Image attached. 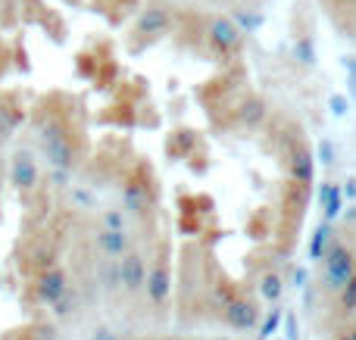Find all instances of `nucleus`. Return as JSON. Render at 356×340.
I'll return each instance as SVG.
<instances>
[{
    "label": "nucleus",
    "mask_w": 356,
    "mask_h": 340,
    "mask_svg": "<svg viewBox=\"0 0 356 340\" xmlns=\"http://www.w3.org/2000/svg\"><path fill=\"white\" fill-rule=\"evenodd\" d=\"M356 272V253L347 244L332 241L325 260H322V284L328 291H341V287L350 281V275Z\"/></svg>",
    "instance_id": "nucleus-1"
},
{
    "label": "nucleus",
    "mask_w": 356,
    "mask_h": 340,
    "mask_svg": "<svg viewBox=\"0 0 356 340\" xmlns=\"http://www.w3.org/2000/svg\"><path fill=\"white\" fill-rule=\"evenodd\" d=\"M122 203H125V210H129L131 216H147V212L156 206L154 178H150V172L144 166L122 185Z\"/></svg>",
    "instance_id": "nucleus-2"
},
{
    "label": "nucleus",
    "mask_w": 356,
    "mask_h": 340,
    "mask_svg": "<svg viewBox=\"0 0 356 340\" xmlns=\"http://www.w3.org/2000/svg\"><path fill=\"white\" fill-rule=\"evenodd\" d=\"M288 160V178L291 185H300V187H313V175H316V162H313V150L303 137H294L284 153Z\"/></svg>",
    "instance_id": "nucleus-3"
},
{
    "label": "nucleus",
    "mask_w": 356,
    "mask_h": 340,
    "mask_svg": "<svg viewBox=\"0 0 356 340\" xmlns=\"http://www.w3.org/2000/svg\"><path fill=\"white\" fill-rule=\"evenodd\" d=\"M119 284L129 294H138L147 284V262L138 250H129V253L119 256Z\"/></svg>",
    "instance_id": "nucleus-4"
},
{
    "label": "nucleus",
    "mask_w": 356,
    "mask_h": 340,
    "mask_svg": "<svg viewBox=\"0 0 356 340\" xmlns=\"http://www.w3.org/2000/svg\"><path fill=\"white\" fill-rule=\"evenodd\" d=\"M222 318H225L232 328L247 331V328H253V325H257L259 309H257V303H253L250 297H244V294H234V297L228 300L225 306H222Z\"/></svg>",
    "instance_id": "nucleus-5"
},
{
    "label": "nucleus",
    "mask_w": 356,
    "mask_h": 340,
    "mask_svg": "<svg viewBox=\"0 0 356 340\" xmlns=\"http://www.w3.org/2000/svg\"><path fill=\"white\" fill-rule=\"evenodd\" d=\"M66 291H69V284H66V272H63V269L50 266V269H44V272H38V281H35L38 303L54 306Z\"/></svg>",
    "instance_id": "nucleus-6"
},
{
    "label": "nucleus",
    "mask_w": 356,
    "mask_h": 340,
    "mask_svg": "<svg viewBox=\"0 0 356 340\" xmlns=\"http://www.w3.org/2000/svg\"><path fill=\"white\" fill-rule=\"evenodd\" d=\"M147 294L154 300V306H163L169 300V287H172V275H169V260L166 253L156 256V262L147 269Z\"/></svg>",
    "instance_id": "nucleus-7"
},
{
    "label": "nucleus",
    "mask_w": 356,
    "mask_h": 340,
    "mask_svg": "<svg viewBox=\"0 0 356 340\" xmlns=\"http://www.w3.org/2000/svg\"><path fill=\"white\" fill-rule=\"evenodd\" d=\"M319 3L334 22V28L356 41V0H319Z\"/></svg>",
    "instance_id": "nucleus-8"
},
{
    "label": "nucleus",
    "mask_w": 356,
    "mask_h": 340,
    "mask_svg": "<svg viewBox=\"0 0 356 340\" xmlns=\"http://www.w3.org/2000/svg\"><path fill=\"white\" fill-rule=\"evenodd\" d=\"M266 0H200L197 6H207V10H216V12H228L241 22V19H253L257 10L263 6Z\"/></svg>",
    "instance_id": "nucleus-9"
},
{
    "label": "nucleus",
    "mask_w": 356,
    "mask_h": 340,
    "mask_svg": "<svg viewBox=\"0 0 356 340\" xmlns=\"http://www.w3.org/2000/svg\"><path fill=\"white\" fill-rule=\"evenodd\" d=\"M97 247H100V253L104 256L119 260L122 253H129V235H125V228H100Z\"/></svg>",
    "instance_id": "nucleus-10"
},
{
    "label": "nucleus",
    "mask_w": 356,
    "mask_h": 340,
    "mask_svg": "<svg viewBox=\"0 0 356 340\" xmlns=\"http://www.w3.org/2000/svg\"><path fill=\"white\" fill-rule=\"evenodd\" d=\"M13 181H16L19 187H35L38 181V172H35V162H31L29 153H16V160H13Z\"/></svg>",
    "instance_id": "nucleus-11"
},
{
    "label": "nucleus",
    "mask_w": 356,
    "mask_h": 340,
    "mask_svg": "<svg viewBox=\"0 0 356 340\" xmlns=\"http://www.w3.org/2000/svg\"><path fill=\"white\" fill-rule=\"evenodd\" d=\"M259 297L263 300H269V303H278V297L284 294V281H282V275L278 272H266V275H259Z\"/></svg>",
    "instance_id": "nucleus-12"
},
{
    "label": "nucleus",
    "mask_w": 356,
    "mask_h": 340,
    "mask_svg": "<svg viewBox=\"0 0 356 340\" xmlns=\"http://www.w3.org/2000/svg\"><path fill=\"white\" fill-rule=\"evenodd\" d=\"M322 203H325V219L332 222V219L341 212V191H338V187H334V185L322 187Z\"/></svg>",
    "instance_id": "nucleus-13"
},
{
    "label": "nucleus",
    "mask_w": 356,
    "mask_h": 340,
    "mask_svg": "<svg viewBox=\"0 0 356 340\" xmlns=\"http://www.w3.org/2000/svg\"><path fill=\"white\" fill-rule=\"evenodd\" d=\"M338 294H341V312H344V316L356 312V272L350 275V281H347Z\"/></svg>",
    "instance_id": "nucleus-14"
},
{
    "label": "nucleus",
    "mask_w": 356,
    "mask_h": 340,
    "mask_svg": "<svg viewBox=\"0 0 356 340\" xmlns=\"http://www.w3.org/2000/svg\"><path fill=\"white\" fill-rule=\"evenodd\" d=\"M328 237H332V225L325 222V225H322V228L313 235V244H309V256H313V260H322V256H325Z\"/></svg>",
    "instance_id": "nucleus-15"
},
{
    "label": "nucleus",
    "mask_w": 356,
    "mask_h": 340,
    "mask_svg": "<svg viewBox=\"0 0 356 340\" xmlns=\"http://www.w3.org/2000/svg\"><path fill=\"white\" fill-rule=\"evenodd\" d=\"M104 228H125V216L119 210L104 212Z\"/></svg>",
    "instance_id": "nucleus-16"
},
{
    "label": "nucleus",
    "mask_w": 356,
    "mask_h": 340,
    "mask_svg": "<svg viewBox=\"0 0 356 340\" xmlns=\"http://www.w3.org/2000/svg\"><path fill=\"white\" fill-rule=\"evenodd\" d=\"M334 340H356V325H344V328L338 331V337Z\"/></svg>",
    "instance_id": "nucleus-17"
},
{
    "label": "nucleus",
    "mask_w": 356,
    "mask_h": 340,
    "mask_svg": "<svg viewBox=\"0 0 356 340\" xmlns=\"http://www.w3.org/2000/svg\"><path fill=\"white\" fill-rule=\"evenodd\" d=\"M275 325H278V309L272 312V316H269V322L263 325V337H266V334H272V328H275Z\"/></svg>",
    "instance_id": "nucleus-18"
},
{
    "label": "nucleus",
    "mask_w": 356,
    "mask_h": 340,
    "mask_svg": "<svg viewBox=\"0 0 356 340\" xmlns=\"http://www.w3.org/2000/svg\"><path fill=\"white\" fill-rule=\"evenodd\" d=\"M216 340H225V337H216Z\"/></svg>",
    "instance_id": "nucleus-19"
}]
</instances>
